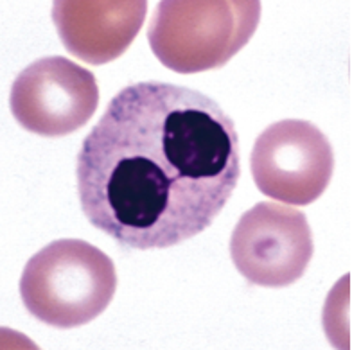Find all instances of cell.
Listing matches in <instances>:
<instances>
[{
	"label": "cell",
	"mask_w": 352,
	"mask_h": 350,
	"mask_svg": "<svg viewBox=\"0 0 352 350\" xmlns=\"http://www.w3.org/2000/svg\"><path fill=\"white\" fill-rule=\"evenodd\" d=\"M99 105L98 81L74 61L51 56L25 67L11 87L14 119L40 137H63L83 128Z\"/></svg>",
	"instance_id": "6"
},
{
	"label": "cell",
	"mask_w": 352,
	"mask_h": 350,
	"mask_svg": "<svg viewBox=\"0 0 352 350\" xmlns=\"http://www.w3.org/2000/svg\"><path fill=\"white\" fill-rule=\"evenodd\" d=\"M307 217L297 208L263 201L245 212L230 237V257L246 281L263 287L297 282L313 257Z\"/></svg>",
	"instance_id": "5"
},
{
	"label": "cell",
	"mask_w": 352,
	"mask_h": 350,
	"mask_svg": "<svg viewBox=\"0 0 352 350\" xmlns=\"http://www.w3.org/2000/svg\"><path fill=\"white\" fill-rule=\"evenodd\" d=\"M239 176L230 116L209 96L162 81L122 88L76 158L83 214L131 250L171 248L207 230Z\"/></svg>",
	"instance_id": "1"
},
{
	"label": "cell",
	"mask_w": 352,
	"mask_h": 350,
	"mask_svg": "<svg viewBox=\"0 0 352 350\" xmlns=\"http://www.w3.org/2000/svg\"><path fill=\"white\" fill-rule=\"evenodd\" d=\"M261 20L257 0L158 2L148 42L158 61L178 74L218 69L241 51Z\"/></svg>",
	"instance_id": "3"
},
{
	"label": "cell",
	"mask_w": 352,
	"mask_h": 350,
	"mask_svg": "<svg viewBox=\"0 0 352 350\" xmlns=\"http://www.w3.org/2000/svg\"><path fill=\"white\" fill-rule=\"evenodd\" d=\"M250 169L264 196L286 205H309L329 185L334 153L313 122L278 120L255 140Z\"/></svg>",
	"instance_id": "4"
},
{
	"label": "cell",
	"mask_w": 352,
	"mask_h": 350,
	"mask_svg": "<svg viewBox=\"0 0 352 350\" xmlns=\"http://www.w3.org/2000/svg\"><path fill=\"white\" fill-rule=\"evenodd\" d=\"M116 266L104 252L81 239H58L29 259L20 296L29 313L58 329L81 327L110 305Z\"/></svg>",
	"instance_id": "2"
},
{
	"label": "cell",
	"mask_w": 352,
	"mask_h": 350,
	"mask_svg": "<svg viewBox=\"0 0 352 350\" xmlns=\"http://www.w3.org/2000/svg\"><path fill=\"white\" fill-rule=\"evenodd\" d=\"M148 2H70L52 6V20L70 54L90 65L117 60L139 34Z\"/></svg>",
	"instance_id": "7"
}]
</instances>
